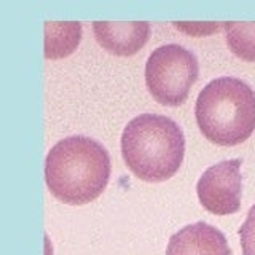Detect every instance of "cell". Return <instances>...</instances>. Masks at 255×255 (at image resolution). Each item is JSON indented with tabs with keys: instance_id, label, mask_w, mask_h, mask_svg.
Masks as SVG:
<instances>
[{
	"instance_id": "1",
	"label": "cell",
	"mask_w": 255,
	"mask_h": 255,
	"mask_svg": "<svg viewBox=\"0 0 255 255\" xmlns=\"http://www.w3.org/2000/svg\"><path fill=\"white\" fill-rule=\"evenodd\" d=\"M110 169L106 147L85 135H72L59 140L46 155L45 180L59 201L82 206L101 196Z\"/></svg>"
},
{
	"instance_id": "2",
	"label": "cell",
	"mask_w": 255,
	"mask_h": 255,
	"mask_svg": "<svg viewBox=\"0 0 255 255\" xmlns=\"http://www.w3.org/2000/svg\"><path fill=\"white\" fill-rule=\"evenodd\" d=\"M122 153L135 177L163 182L179 171L185 155V137L174 120L143 114L132 118L123 129Z\"/></svg>"
},
{
	"instance_id": "3",
	"label": "cell",
	"mask_w": 255,
	"mask_h": 255,
	"mask_svg": "<svg viewBox=\"0 0 255 255\" xmlns=\"http://www.w3.org/2000/svg\"><path fill=\"white\" fill-rule=\"evenodd\" d=\"M198 128L212 143L239 145L255 131V91L235 77H220L198 94Z\"/></svg>"
},
{
	"instance_id": "4",
	"label": "cell",
	"mask_w": 255,
	"mask_h": 255,
	"mask_svg": "<svg viewBox=\"0 0 255 255\" xmlns=\"http://www.w3.org/2000/svg\"><path fill=\"white\" fill-rule=\"evenodd\" d=\"M199 66L195 54L177 43L151 51L145 64V85L153 99L163 106H182L196 83Z\"/></svg>"
},
{
	"instance_id": "5",
	"label": "cell",
	"mask_w": 255,
	"mask_h": 255,
	"mask_svg": "<svg viewBox=\"0 0 255 255\" xmlns=\"http://www.w3.org/2000/svg\"><path fill=\"white\" fill-rule=\"evenodd\" d=\"M199 203L215 215H230L239 211L243 195L241 159H225L203 172L196 183Z\"/></svg>"
},
{
	"instance_id": "6",
	"label": "cell",
	"mask_w": 255,
	"mask_h": 255,
	"mask_svg": "<svg viewBox=\"0 0 255 255\" xmlns=\"http://www.w3.org/2000/svg\"><path fill=\"white\" fill-rule=\"evenodd\" d=\"M166 255H231V249L220 230L196 222L171 236Z\"/></svg>"
},
{
	"instance_id": "7",
	"label": "cell",
	"mask_w": 255,
	"mask_h": 255,
	"mask_svg": "<svg viewBox=\"0 0 255 255\" xmlns=\"http://www.w3.org/2000/svg\"><path fill=\"white\" fill-rule=\"evenodd\" d=\"M94 37L112 54L132 56L147 43L150 26L145 21H94Z\"/></svg>"
},
{
	"instance_id": "8",
	"label": "cell",
	"mask_w": 255,
	"mask_h": 255,
	"mask_svg": "<svg viewBox=\"0 0 255 255\" xmlns=\"http://www.w3.org/2000/svg\"><path fill=\"white\" fill-rule=\"evenodd\" d=\"M80 22H45V58L58 59L69 56L80 43Z\"/></svg>"
},
{
	"instance_id": "9",
	"label": "cell",
	"mask_w": 255,
	"mask_h": 255,
	"mask_svg": "<svg viewBox=\"0 0 255 255\" xmlns=\"http://www.w3.org/2000/svg\"><path fill=\"white\" fill-rule=\"evenodd\" d=\"M227 45L235 56L255 62V22L230 21L225 22Z\"/></svg>"
},
{
	"instance_id": "10",
	"label": "cell",
	"mask_w": 255,
	"mask_h": 255,
	"mask_svg": "<svg viewBox=\"0 0 255 255\" xmlns=\"http://www.w3.org/2000/svg\"><path fill=\"white\" fill-rule=\"evenodd\" d=\"M243 255H255V204L249 209L246 222L239 228Z\"/></svg>"
}]
</instances>
